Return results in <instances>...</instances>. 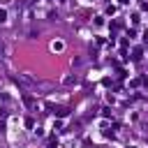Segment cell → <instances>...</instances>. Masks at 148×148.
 Wrapping results in <instances>:
<instances>
[{
  "instance_id": "obj_2",
  "label": "cell",
  "mask_w": 148,
  "mask_h": 148,
  "mask_svg": "<svg viewBox=\"0 0 148 148\" xmlns=\"http://www.w3.org/2000/svg\"><path fill=\"white\" fill-rule=\"evenodd\" d=\"M143 39H146V42H148V32H146V35H143Z\"/></svg>"
},
{
  "instance_id": "obj_1",
  "label": "cell",
  "mask_w": 148,
  "mask_h": 148,
  "mask_svg": "<svg viewBox=\"0 0 148 148\" xmlns=\"http://www.w3.org/2000/svg\"><path fill=\"white\" fill-rule=\"evenodd\" d=\"M2 21H7V12H5V9H0V23H2Z\"/></svg>"
}]
</instances>
